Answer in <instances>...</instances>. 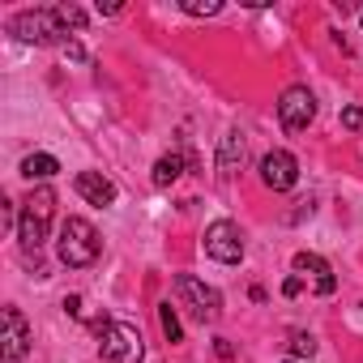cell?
<instances>
[{"instance_id": "9", "label": "cell", "mask_w": 363, "mask_h": 363, "mask_svg": "<svg viewBox=\"0 0 363 363\" xmlns=\"http://www.w3.org/2000/svg\"><path fill=\"white\" fill-rule=\"evenodd\" d=\"M0 342H5V359L9 363L26 359V350H30V325H26V316L18 308L0 312Z\"/></svg>"}, {"instance_id": "14", "label": "cell", "mask_w": 363, "mask_h": 363, "mask_svg": "<svg viewBox=\"0 0 363 363\" xmlns=\"http://www.w3.org/2000/svg\"><path fill=\"white\" fill-rule=\"evenodd\" d=\"M56 171H60V162H56L52 154H30V158L22 162V175H26V179H52Z\"/></svg>"}, {"instance_id": "18", "label": "cell", "mask_w": 363, "mask_h": 363, "mask_svg": "<svg viewBox=\"0 0 363 363\" xmlns=\"http://www.w3.org/2000/svg\"><path fill=\"white\" fill-rule=\"evenodd\" d=\"M56 13H60V22H65V26H73V30H82V26H86V13H82L77 5H60Z\"/></svg>"}, {"instance_id": "23", "label": "cell", "mask_w": 363, "mask_h": 363, "mask_svg": "<svg viewBox=\"0 0 363 363\" xmlns=\"http://www.w3.org/2000/svg\"><path fill=\"white\" fill-rule=\"evenodd\" d=\"M65 312H69V316H82V299H77V295H69V299H65Z\"/></svg>"}, {"instance_id": "12", "label": "cell", "mask_w": 363, "mask_h": 363, "mask_svg": "<svg viewBox=\"0 0 363 363\" xmlns=\"http://www.w3.org/2000/svg\"><path fill=\"white\" fill-rule=\"evenodd\" d=\"M295 274H312L320 295H333V291H337V278H333L329 261H325V257H316V252H295Z\"/></svg>"}, {"instance_id": "11", "label": "cell", "mask_w": 363, "mask_h": 363, "mask_svg": "<svg viewBox=\"0 0 363 363\" xmlns=\"http://www.w3.org/2000/svg\"><path fill=\"white\" fill-rule=\"evenodd\" d=\"M73 189H77L90 206H99V210L116 201V184H111V179H107L103 171H82V175L73 179Z\"/></svg>"}, {"instance_id": "6", "label": "cell", "mask_w": 363, "mask_h": 363, "mask_svg": "<svg viewBox=\"0 0 363 363\" xmlns=\"http://www.w3.org/2000/svg\"><path fill=\"white\" fill-rule=\"evenodd\" d=\"M278 120H282L286 133H303V128L316 120V99H312V90H308V86L282 90V99H278Z\"/></svg>"}, {"instance_id": "2", "label": "cell", "mask_w": 363, "mask_h": 363, "mask_svg": "<svg viewBox=\"0 0 363 363\" xmlns=\"http://www.w3.org/2000/svg\"><path fill=\"white\" fill-rule=\"evenodd\" d=\"M52 214H56V193H52V189H35V193L26 197L22 214H18V240H22L26 252L39 257V248H43V240H48Z\"/></svg>"}, {"instance_id": "4", "label": "cell", "mask_w": 363, "mask_h": 363, "mask_svg": "<svg viewBox=\"0 0 363 363\" xmlns=\"http://www.w3.org/2000/svg\"><path fill=\"white\" fill-rule=\"evenodd\" d=\"M99 350H103L107 363H141V359H145L141 329L128 325V320H111V325L99 333Z\"/></svg>"}, {"instance_id": "8", "label": "cell", "mask_w": 363, "mask_h": 363, "mask_svg": "<svg viewBox=\"0 0 363 363\" xmlns=\"http://www.w3.org/2000/svg\"><path fill=\"white\" fill-rule=\"evenodd\" d=\"M261 179H265V189H274V193L295 189V179H299V162H295V154H286V150H269V154L261 158Z\"/></svg>"}, {"instance_id": "7", "label": "cell", "mask_w": 363, "mask_h": 363, "mask_svg": "<svg viewBox=\"0 0 363 363\" xmlns=\"http://www.w3.org/2000/svg\"><path fill=\"white\" fill-rule=\"evenodd\" d=\"M206 252H210L214 261H223V265H240V261H244V235H240V227H235L231 218L210 223V227H206Z\"/></svg>"}, {"instance_id": "25", "label": "cell", "mask_w": 363, "mask_h": 363, "mask_svg": "<svg viewBox=\"0 0 363 363\" xmlns=\"http://www.w3.org/2000/svg\"><path fill=\"white\" fill-rule=\"evenodd\" d=\"M359 22H363V13H359Z\"/></svg>"}, {"instance_id": "13", "label": "cell", "mask_w": 363, "mask_h": 363, "mask_svg": "<svg viewBox=\"0 0 363 363\" xmlns=\"http://www.w3.org/2000/svg\"><path fill=\"white\" fill-rule=\"evenodd\" d=\"M184 162H189L184 154H162V158L154 162V184H158V189H167V184H175V179H179V175H184Z\"/></svg>"}, {"instance_id": "1", "label": "cell", "mask_w": 363, "mask_h": 363, "mask_svg": "<svg viewBox=\"0 0 363 363\" xmlns=\"http://www.w3.org/2000/svg\"><path fill=\"white\" fill-rule=\"evenodd\" d=\"M99 231L86 223V218H65L60 223V235H56V257H60V265H69V269H86V265H94L99 261Z\"/></svg>"}, {"instance_id": "16", "label": "cell", "mask_w": 363, "mask_h": 363, "mask_svg": "<svg viewBox=\"0 0 363 363\" xmlns=\"http://www.w3.org/2000/svg\"><path fill=\"white\" fill-rule=\"evenodd\" d=\"M158 320H162L167 342H184V329H179V316H175V308H171V303H162V308H158Z\"/></svg>"}, {"instance_id": "10", "label": "cell", "mask_w": 363, "mask_h": 363, "mask_svg": "<svg viewBox=\"0 0 363 363\" xmlns=\"http://www.w3.org/2000/svg\"><path fill=\"white\" fill-rule=\"evenodd\" d=\"M248 158V137L240 128H227L223 141H218V175H235Z\"/></svg>"}, {"instance_id": "3", "label": "cell", "mask_w": 363, "mask_h": 363, "mask_svg": "<svg viewBox=\"0 0 363 363\" xmlns=\"http://www.w3.org/2000/svg\"><path fill=\"white\" fill-rule=\"evenodd\" d=\"M9 30H13L22 43H39V48L65 39V22H60L56 9H26V13H18V18L9 22ZM65 43H69V39H65Z\"/></svg>"}, {"instance_id": "5", "label": "cell", "mask_w": 363, "mask_h": 363, "mask_svg": "<svg viewBox=\"0 0 363 363\" xmlns=\"http://www.w3.org/2000/svg\"><path fill=\"white\" fill-rule=\"evenodd\" d=\"M175 295L184 299V308H189L201 325H210V320L223 316V295H218L214 286H206L201 278H193V274H179V278H175Z\"/></svg>"}, {"instance_id": "20", "label": "cell", "mask_w": 363, "mask_h": 363, "mask_svg": "<svg viewBox=\"0 0 363 363\" xmlns=\"http://www.w3.org/2000/svg\"><path fill=\"white\" fill-rule=\"evenodd\" d=\"M65 56H69V60H86V48H82L77 39H69V43H65Z\"/></svg>"}, {"instance_id": "21", "label": "cell", "mask_w": 363, "mask_h": 363, "mask_svg": "<svg viewBox=\"0 0 363 363\" xmlns=\"http://www.w3.org/2000/svg\"><path fill=\"white\" fill-rule=\"evenodd\" d=\"M299 291H303V278H286V282H282V295H291V299H295Z\"/></svg>"}, {"instance_id": "22", "label": "cell", "mask_w": 363, "mask_h": 363, "mask_svg": "<svg viewBox=\"0 0 363 363\" xmlns=\"http://www.w3.org/2000/svg\"><path fill=\"white\" fill-rule=\"evenodd\" d=\"M214 350H218V359H235V346H231L227 337H218V346H214Z\"/></svg>"}, {"instance_id": "19", "label": "cell", "mask_w": 363, "mask_h": 363, "mask_svg": "<svg viewBox=\"0 0 363 363\" xmlns=\"http://www.w3.org/2000/svg\"><path fill=\"white\" fill-rule=\"evenodd\" d=\"M342 128L363 133V107H342Z\"/></svg>"}, {"instance_id": "15", "label": "cell", "mask_w": 363, "mask_h": 363, "mask_svg": "<svg viewBox=\"0 0 363 363\" xmlns=\"http://www.w3.org/2000/svg\"><path fill=\"white\" fill-rule=\"evenodd\" d=\"M286 350H291L295 359H303V354L312 359V354H316V337H312V333H303V329H295V333L286 337Z\"/></svg>"}, {"instance_id": "17", "label": "cell", "mask_w": 363, "mask_h": 363, "mask_svg": "<svg viewBox=\"0 0 363 363\" xmlns=\"http://www.w3.org/2000/svg\"><path fill=\"white\" fill-rule=\"evenodd\" d=\"M223 5L218 0H184V13H193V18H214Z\"/></svg>"}, {"instance_id": "24", "label": "cell", "mask_w": 363, "mask_h": 363, "mask_svg": "<svg viewBox=\"0 0 363 363\" xmlns=\"http://www.w3.org/2000/svg\"><path fill=\"white\" fill-rule=\"evenodd\" d=\"M99 13H107V18H116V13H120V5H116V0H107V5H103V0H99Z\"/></svg>"}]
</instances>
